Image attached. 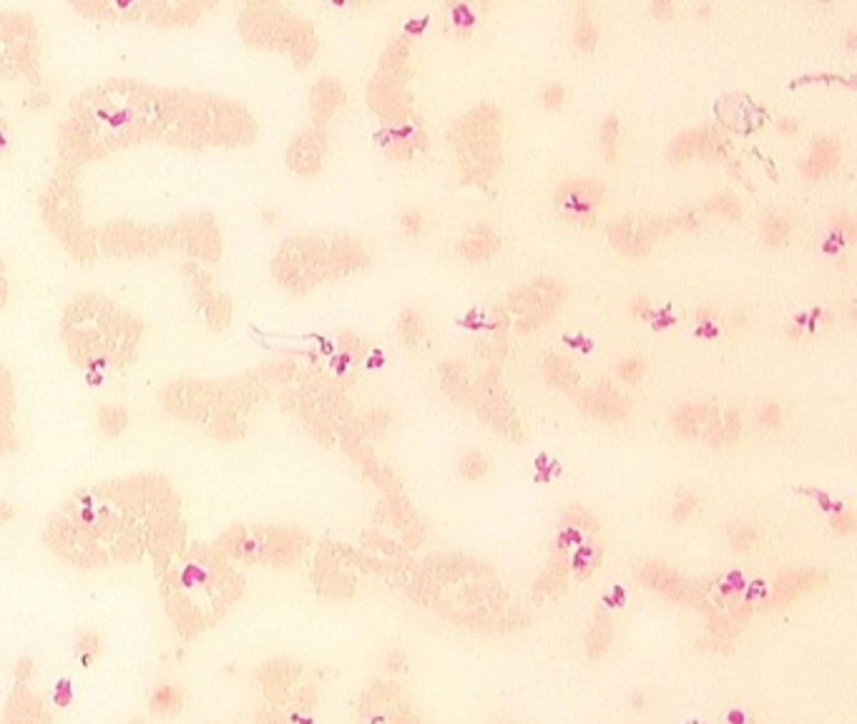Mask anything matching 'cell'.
<instances>
[{"label": "cell", "mask_w": 857, "mask_h": 724, "mask_svg": "<svg viewBox=\"0 0 857 724\" xmlns=\"http://www.w3.org/2000/svg\"><path fill=\"white\" fill-rule=\"evenodd\" d=\"M450 144L460 154L465 179L485 184L498 171V144H500V111L493 106H478L463 121L450 129Z\"/></svg>", "instance_id": "6da1fadb"}, {"label": "cell", "mask_w": 857, "mask_h": 724, "mask_svg": "<svg viewBox=\"0 0 857 724\" xmlns=\"http://www.w3.org/2000/svg\"><path fill=\"white\" fill-rule=\"evenodd\" d=\"M603 196V184L596 179H566L553 194L556 204L563 209V216L571 221L588 219L596 207H601Z\"/></svg>", "instance_id": "7a4b0ae2"}, {"label": "cell", "mask_w": 857, "mask_h": 724, "mask_svg": "<svg viewBox=\"0 0 857 724\" xmlns=\"http://www.w3.org/2000/svg\"><path fill=\"white\" fill-rule=\"evenodd\" d=\"M578 407L583 410L586 415L596 418V420H603V423H616V420H623L626 415H629L631 405L629 400L619 395L611 385L601 382V385L596 387H588L583 393L578 395Z\"/></svg>", "instance_id": "3957f363"}, {"label": "cell", "mask_w": 857, "mask_h": 724, "mask_svg": "<svg viewBox=\"0 0 857 724\" xmlns=\"http://www.w3.org/2000/svg\"><path fill=\"white\" fill-rule=\"evenodd\" d=\"M608 239H611V244H614L619 252H623L626 257H643L651 249L654 236H651L646 221L623 216V219L608 224Z\"/></svg>", "instance_id": "277c9868"}, {"label": "cell", "mask_w": 857, "mask_h": 724, "mask_svg": "<svg viewBox=\"0 0 857 724\" xmlns=\"http://www.w3.org/2000/svg\"><path fill=\"white\" fill-rule=\"evenodd\" d=\"M719 418H722L719 410L714 405H709V402H686L679 410H674L671 425L684 438H697V435H704V430L712 423H717Z\"/></svg>", "instance_id": "5b68a950"}, {"label": "cell", "mask_w": 857, "mask_h": 724, "mask_svg": "<svg viewBox=\"0 0 857 724\" xmlns=\"http://www.w3.org/2000/svg\"><path fill=\"white\" fill-rule=\"evenodd\" d=\"M840 156H842V146L837 141L835 136H822L817 138L815 144H812V151L804 161H802V176L804 179H820V176H827L837 169L840 164Z\"/></svg>", "instance_id": "8992f818"}, {"label": "cell", "mask_w": 857, "mask_h": 724, "mask_svg": "<svg viewBox=\"0 0 857 724\" xmlns=\"http://www.w3.org/2000/svg\"><path fill=\"white\" fill-rule=\"evenodd\" d=\"M498 249H500V236H498L496 229L478 224L475 229H470L465 234L463 244H460V254L470 262H483V259H491Z\"/></svg>", "instance_id": "52a82bcc"}, {"label": "cell", "mask_w": 857, "mask_h": 724, "mask_svg": "<svg viewBox=\"0 0 857 724\" xmlns=\"http://www.w3.org/2000/svg\"><path fill=\"white\" fill-rule=\"evenodd\" d=\"M440 380H442V390L448 393L450 400H455L458 405H468L470 398H473V385L468 382L465 378V367L458 365V362H445L440 367Z\"/></svg>", "instance_id": "ba28073f"}, {"label": "cell", "mask_w": 857, "mask_h": 724, "mask_svg": "<svg viewBox=\"0 0 857 724\" xmlns=\"http://www.w3.org/2000/svg\"><path fill=\"white\" fill-rule=\"evenodd\" d=\"M181 707H184V689L176 687V684L156 687V691L151 694V704H149V709L156 717H173V714L181 712Z\"/></svg>", "instance_id": "9c48e42d"}, {"label": "cell", "mask_w": 857, "mask_h": 724, "mask_svg": "<svg viewBox=\"0 0 857 724\" xmlns=\"http://www.w3.org/2000/svg\"><path fill=\"white\" fill-rule=\"evenodd\" d=\"M543 380L556 390H571L578 382V373L566 358H548L543 362Z\"/></svg>", "instance_id": "30bf717a"}, {"label": "cell", "mask_w": 857, "mask_h": 724, "mask_svg": "<svg viewBox=\"0 0 857 724\" xmlns=\"http://www.w3.org/2000/svg\"><path fill=\"white\" fill-rule=\"evenodd\" d=\"M701 136H704V126L679 133V136L671 141L669 151H666L669 161H674V164H686V161L694 159L699 154V146H701Z\"/></svg>", "instance_id": "8fae6325"}, {"label": "cell", "mask_w": 857, "mask_h": 724, "mask_svg": "<svg viewBox=\"0 0 857 724\" xmlns=\"http://www.w3.org/2000/svg\"><path fill=\"white\" fill-rule=\"evenodd\" d=\"M789 232H792V221H789V216L784 214V212H780V209H772V212L764 216V221H762V234H764V241H767L769 247L784 244Z\"/></svg>", "instance_id": "7c38bea8"}, {"label": "cell", "mask_w": 857, "mask_h": 724, "mask_svg": "<svg viewBox=\"0 0 857 724\" xmlns=\"http://www.w3.org/2000/svg\"><path fill=\"white\" fill-rule=\"evenodd\" d=\"M543 302H548V299L540 295L533 284L531 287H518V290H513L511 295H508V307H511L513 312H518V315L536 310V307H540Z\"/></svg>", "instance_id": "4fadbf2b"}, {"label": "cell", "mask_w": 857, "mask_h": 724, "mask_svg": "<svg viewBox=\"0 0 857 724\" xmlns=\"http://www.w3.org/2000/svg\"><path fill=\"white\" fill-rule=\"evenodd\" d=\"M619 133H621L619 118L606 116V121L601 124V144H603V154H606L608 164H616V161L621 159V151H619Z\"/></svg>", "instance_id": "5bb4252c"}, {"label": "cell", "mask_w": 857, "mask_h": 724, "mask_svg": "<svg viewBox=\"0 0 857 724\" xmlns=\"http://www.w3.org/2000/svg\"><path fill=\"white\" fill-rule=\"evenodd\" d=\"M726 151V138L724 133L719 131L717 126H704V136H701V146H699V156L706 161L722 159Z\"/></svg>", "instance_id": "9a60e30c"}, {"label": "cell", "mask_w": 857, "mask_h": 724, "mask_svg": "<svg viewBox=\"0 0 857 724\" xmlns=\"http://www.w3.org/2000/svg\"><path fill=\"white\" fill-rule=\"evenodd\" d=\"M397 330H400L402 340H405V345H417L422 337V332H425V322H422L420 312L415 310H405L400 315V322H397Z\"/></svg>", "instance_id": "2e32d148"}, {"label": "cell", "mask_w": 857, "mask_h": 724, "mask_svg": "<svg viewBox=\"0 0 857 724\" xmlns=\"http://www.w3.org/2000/svg\"><path fill=\"white\" fill-rule=\"evenodd\" d=\"M857 234L855 229V219H852L847 212H837V214L829 216V236H835L840 244H847L852 241Z\"/></svg>", "instance_id": "e0dca14e"}, {"label": "cell", "mask_w": 857, "mask_h": 724, "mask_svg": "<svg viewBox=\"0 0 857 724\" xmlns=\"http://www.w3.org/2000/svg\"><path fill=\"white\" fill-rule=\"evenodd\" d=\"M574 43L581 50H594L599 43V28H596L594 18H578L574 28Z\"/></svg>", "instance_id": "ac0fdd59"}, {"label": "cell", "mask_w": 857, "mask_h": 724, "mask_svg": "<svg viewBox=\"0 0 857 724\" xmlns=\"http://www.w3.org/2000/svg\"><path fill=\"white\" fill-rule=\"evenodd\" d=\"M556 307H558V304L543 302L540 307H536V310H531V312H525V315H520L518 330H520V332H528V330H536V327H540V324L546 322V319L551 317L553 312H556Z\"/></svg>", "instance_id": "d6986e66"}, {"label": "cell", "mask_w": 857, "mask_h": 724, "mask_svg": "<svg viewBox=\"0 0 857 724\" xmlns=\"http://www.w3.org/2000/svg\"><path fill=\"white\" fill-rule=\"evenodd\" d=\"M706 212L722 216V219H740L742 216V204L734 196H714L706 204Z\"/></svg>", "instance_id": "ffe728a7"}, {"label": "cell", "mask_w": 857, "mask_h": 724, "mask_svg": "<svg viewBox=\"0 0 857 724\" xmlns=\"http://www.w3.org/2000/svg\"><path fill=\"white\" fill-rule=\"evenodd\" d=\"M458 468H460V473H463L465 478H470V481H478V478H483L485 473H488V463H485V458L480 456V453L470 450V453H465V456L460 458Z\"/></svg>", "instance_id": "44dd1931"}, {"label": "cell", "mask_w": 857, "mask_h": 724, "mask_svg": "<svg viewBox=\"0 0 857 724\" xmlns=\"http://www.w3.org/2000/svg\"><path fill=\"white\" fill-rule=\"evenodd\" d=\"M643 370H646V367H643V360H639V358H626L616 365V375H619V380H623V382H639Z\"/></svg>", "instance_id": "7402d4cb"}, {"label": "cell", "mask_w": 857, "mask_h": 724, "mask_svg": "<svg viewBox=\"0 0 857 724\" xmlns=\"http://www.w3.org/2000/svg\"><path fill=\"white\" fill-rule=\"evenodd\" d=\"M540 101H543V106H546V109H561V106H563V101H566V89H563L561 83H551V86H546V89H543V93H540Z\"/></svg>", "instance_id": "603a6c76"}, {"label": "cell", "mask_w": 857, "mask_h": 724, "mask_svg": "<svg viewBox=\"0 0 857 724\" xmlns=\"http://www.w3.org/2000/svg\"><path fill=\"white\" fill-rule=\"evenodd\" d=\"M677 221H679V229L697 232V229L704 227V212H699V209H684L681 214H677Z\"/></svg>", "instance_id": "cb8c5ba5"}, {"label": "cell", "mask_w": 857, "mask_h": 724, "mask_svg": "<svg viewBox=\"0 0 857 724\" xmlns=\"http://www.w3.org/2000/svg\"><path fill=\"white\" fill-rule=\"evenodd\" d=\"M760 423L764 428H777L782 423V407L780 402H764L760 407Z\"/></svg>", "instance_id": "d4e9b609"}, {"label": "cell", "mask_w": 857, "mask_h": 724, "mask_svg": "<svg viewBox=\"0 0 857 724\" xmlns=\"http://www.w3.org/2000/svg\"><path fill=\"white\" fill-rule=\"evenodd\" d=\"M729 536H732V546L734 548H740V551H746L754 541V531L752 528H746V526H732Z\"/></svg>", "instance_id": "484cf974"}, {"label": "cell", "mask_w": 857, "mask_h": 724, "mask_svg": "<svg viewBox=\"0 0 857 724\" xmlns=\"http://www.w3.org/2000/svg\"><path fill=\"white\" fill-rule=\"evenodd\" d=\"M402 229H405V234H410V236H415V234H420L422 232V227H425V219H422V212H417V209H413V212H408V214L402 216Z\"/></svg>", "instance_id": "4316f807"}, {"label": "cell", "mask_w": 857, "mask_h": 724, "mask_svg": "<svg viewBox=\"0 0 857 724\" xmlns=\"http://www.w3.org/2000/svg\"><path fill=\"white\" fill-rule=\"evenodd\" d=\"M697 508V498L694 496H681L677 501V505H674V513H671V516H674V521H686V518L691 516V510Z\"/></svg>", "instance_id": "83f0119b"}, {"label": "cell", "mask_w": 857, "mask_h": 724, "mask_svg": "<svg viewBox=\"0 0 857 724\" xmlns=\"http://www.w3.org/2000/svg\"><path fill=\"white\" fill-rule=\"evenodd\" d=\"M832 526H835L837 533H852L855 531V516H852L850 510H837Z\"/></svg>", "instance_id": "f1b7e54d"}, {"label": "cell", "mask_w": 857, "mask_h": 724, "mask_svg": "<svg viewBox=\"0 0 857 724\" xmlns=\"http://www.w3.org/2000/svg\"><path fill=\"white\" fill-rule=\"evenodd\" d=\"M98 639L93 634H86V636H81V639H78V649H81V654H83V659H91V656L93 654H98Z\"/></svg>", "instance_id": "f546056e"}, {"label": "cell", "mask_w": 857, "mask_h": 724, "mask_svg": "<svg viewBox=\"0 0 857 724\" xmlns=\"http://www.w3.org/2000/svg\"><path fill=\"white\" fill-rule=\"evenodd\" d=\"M631 315H636V317H651V302L646 297H634V299H631Z\"/></svg>", "instance_id": "4dcf8cb0"}, {"label": "cell", "mask_w": 857, "mask_h": 724, "mask_svg": "<svg viewBox=\"0 0 857 724\" xmlns=\"http://www.w3.org/2000/svg\"><path fill=\"white\" fill-rule=\"evenodd\" d=\"M651 13L661 15V18H671V15H674V6H671V3H663V0H657V3H651Z\"/></svg>", "instance_id": "1f68e13d"}, {"label": "cell", "mask_w": 857, "mask_h": 724, "mask_svg": "<svg viewBox=\"0 0 857 724\" xmlns=\"http://www.w3.org/2000/svg\"><path fill=\"white\" fill-rule=\"evenodd\" d=\"M777 129H780L784 136H795V133H800V124H797L795 118H782L780 124H777Z\"/></svg>", "instance_id": "d6a6232c"}, {"label": "cell", "mask_w": 857, "mask_h": 724, "mask_svg": "<svg viewBox=\"0 0 857 724\" xmlns=\"http://www.w3.org/2000/svg\"><path fill=\"white\" fill-rule=\"evenodd\" d=\"M694 319H697V324H714L717 322V312L709 310V307H701V310H697Z\"/></svg>", "instance_id": "836d02e7"}, {"label": "cell", "mask_w": 857, "mask_h": 724, "mask_svg": "<svg viewBox=\"0 0 857 724\" xmlns=\"http://www.w3.org/2000/svg\"><path fill=\"white\" fill-rule=\"evenodd\" d=\"M70 699V687L68 682H61L58 684V689H55V702L58 704H66Z\"/></svg>", "instance_id": "e575fe53"}, {"label": "cell", "mask_w": 857, "mask_h": 724, "mask_svg": "<svg viewBox=\"0 0 857 724\" xmlns=\"http://www.w3.org/2000/svg\"><path fill=\"white\" fill-rule=\"evenodd\" d=\"M847 48H850V50L857 48V30H855V28H852L850 33H847Z\"/></svg>", "instance_id": "d590c367"}, {"label": "cell", "mask_w": 857, "mask_h": 724, "mask_svg": "<svg viewBox=\"0 0 857 724\" xmlns=\"http://www.w3.org/2000/svg\"><path fill=\"white\" fill-rule=\"evenodd\" d=\"M800 335H802V327H800V324H792V327H789V337H792V340H800Z\"/></svg>", "instance_id": "8d00e7d4"}, {"label": "cell", "mask_w": 857, "mask_h": 724, "mask_svg": "<svg viewBox=\"0 0 857 724\" xmlns=\"http://www.w3.org/2000/svg\"><path fill=\"white\" fill-rule=\"evenodd\" d=\"M709 10H712L709 6H699V13H701V15H709Z\"/></svg>", "instance_id": "74e56055"}, {"label": "cell", "mask_w": 857, "mask_h": 724, "mask_svg": "<svg viewBox=\"0 0 857 724\" xmlns=\"http://www.w3.org/2000/svg\"><path fill=\"white\" fill-rule=\"evenodd\" d=\"M131 724H141V722H131Z\"/></svg>", "instance_id": "f35d334b"}]
</instances>
